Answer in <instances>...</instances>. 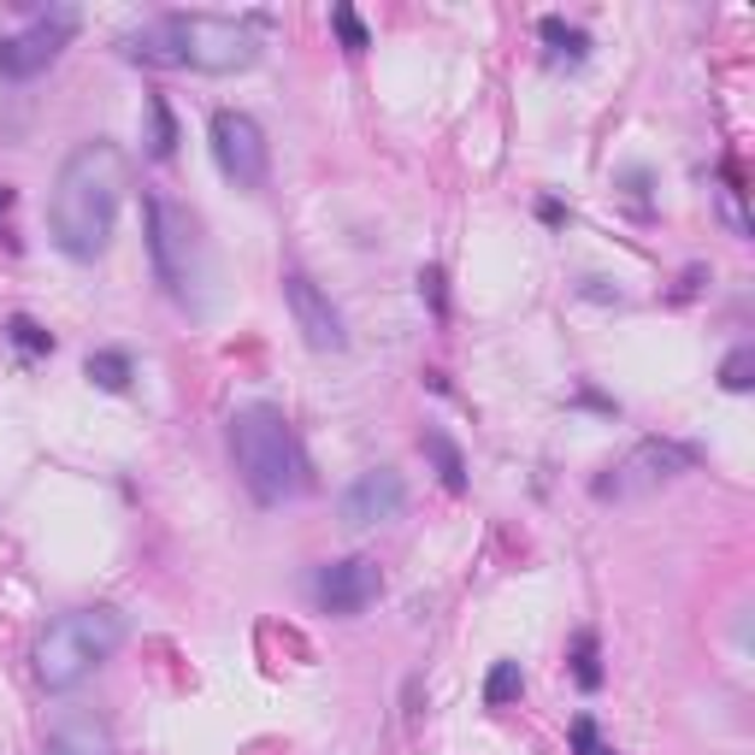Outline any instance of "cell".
Listing matches in <instances>:
<instances>
[{
    "mask_svg": "<svg viewBox=\"0 0 755 755\" xmlns=\"http://www.w3.org/2000/svg\"><path fill=\"white\" fill-rule=\"evenodd\" d=\"M118 201H125V148L107 136L77 142L54 178V195H47V231H54L60 254H72V260L107 254Z\"/></svg>",
    "mask_w": 755,
    "mask_h": 755,
    "instance_id": "1",
    "label": "cell"
},
{
    "mask_svg": "<svg viewBox=\"0 0 755 755\" xmlns=\"http://www.w3.org/2000/svg\"><path fill=\"white\" fill-rule=\"evenodd\" d=\"M118 47L136 65H160V72H208L231 77L260 60V36L248 19H219V12H166L118 36Z\"/></svg>",
    "mask_w": 755,
    "mask_h": 755,
    "instance_id": "2",
    "label": "cell"
},
{
    "mask_svg": "<svg viewBox=\"0 0 755 755\" xmlns=\"http://www.w3.org/2000/svg\"><path fill=\"white\" fill-rule=\"evenodd\" d=\"M231 460H236V472H243V485L260 508H284L307 490V455H301L296 432H289V419L272 402L236 407Z\"/></svg>",
    "mask_w": 755,
    "mask_h": 755,
    "instance_id": "3",
    "label": "cell"
},
{
    "mask_svg": "<svg viewBox=\"0 0 755 755\" xmlns=\"http://www.w3.org/2000/svg\"><path fill=\"white\" fill-rule=\"evenodd\" d=\"M142 219H148V260L153 278L166 284V296L183 307V313H208V236H201L195 213L178 208L171 195H142Z\"/></svg>",
    "mask_w": 755,
    "mask_h": 755,
    "instance_id": "4",
    "label": "cell"
},
{
    "mask_svg": "<svg viewBox=\"0 0 755 755\" xmlns=\"http://www.w3.org/2000/svg\"><path fill=\"white\" fill-rule=\"evenodd\" d=\"M118 644H125V614H118V608H72V614H60V620L36 638V649H30L36 684H42V691H54V696L77 691L100 661H113Z\"/></svg>",
    "mask_w": 755,
    "mask_h": 755,
    "instance_id": "5",
    "label": "cell"
},
{
    "mask_svg": "<svg viewBox=\"0 0 755 755\" xmlns=\"http://www.w3.org/2000/svg\"><path fill=\"white\" fill-rule=\"evenodd\" d=\"M691 467H696V449L649 437V443H638V449L620 460V467H608L603 478H596V496H603V502H631V496H649V490L673 485V478L691 472Z\"/></svg>",
    "mask_w": 755,
    "mask_h": 755,
    "instance_id": "6",
    "label": "cell"
},
{
    "mask_svg": "<svg viewBox=\"0 0 755 755\" xmlns=\"http://www.w3.org/2000/svg\"><path fill=\"white\" fill-rule=\"evenodd\" d=\"M213 160L219 171L236 183V189H266L272 178V148H266V130L254 125L248 113H213Z\"/></svg>",
    "mask_w": 755,
    "mask_h": 755,
    "instance_id": "7",
    "label": "cell"
},
{
    "mask_svg": "<svg viewBox=\"0 0 755 755\" xmlns=\"http://www.w3.org/2000/svg\"><path fill=\"white\" fill-rule=\"evenodd\" d=\"M72 36H77V7H47L30 30H19V36H0V77L24 83V77L47 72Z\"/></svg>",
    "mask_w": 755,
    "mask_h": 755,
    "instance_id": "8",
    "label": "cell"
},
{
    "mask_svg": "<svg viewBox=\"0 0 755 755\" xmlns=\"http://www.w3.org/2000/svg\"><path fill=\"white\" fill-rule=\"evenodd\" d=\"M378 591H384V573H378V561H372V555L331 561V566H319V578H313L319 608H325V614H337V620H349V614L372 608V603H378Z\"/></svg>",
    "mask_w": 755,
    "mask_h": 755,
    "instance_id": "9",
    "label": "cell"
},
{
    "mask_svg": "<svg viewBox=\"0 0 755 755\" xmlns=\"http://www.w3.org/2000/svg\"><path fill=\"white\" fill-rule=\"evenodd\" d=\"M284 301H289V313H296V331L307 337V349H319V354H337L342 342H349V331H342V313L331 307V296L307 278V272L289 266L284 272Z\"/></svg>",
    "mask_w": 755,
    "mask_h": 755,
    "instance_id": "10",
    "label": "cell"
},
{
    "mask_svg": "<svg viewBox=\"0 0 755 755\" xmlns=\"http://www.w3.org/2000/svg\"><path fill=\"white\" fill-rule=\"evenodd\" d=\"M407 502V485H402V472L396 467H372V472H360L349 490H342V525L349 531H366V525H384V520H396Z\"/></svg>",
    "mask_w": 755,
    "mask_h": 755,
    "instance_id": "11",
    "label": "cell"
},
{
    "mask_svg": "<svg viewBox=\"0 0 755 755\" xmlns=\"http://www.w3.org/2000/svg\"><path fill=\"white\" fill-rule=\"evenodd\" d=\"M42 755H118V749H113L107 720H95V714H65L60 726L47 732Z\"/></svg>",
    "mask_w": 755,
    "mask_h": 755,
    "instance_id": "12",
    "label": "cell"
},
{
    "mask_svg": "<svg viewBox=\"0 0 755 755\" xmlns=\"http://www.w3.org/2000/svg\"><path fill=\"white\" fill-rule=\"evenodd\" d=\"M419 449L425 455H432V467H437V478H443V490H467V455H460L455 449V437L449 432H437V425H432V432H419Z\"/></svg>",
    "mask_w": 755,
    "mask_h": 755,
    "instance_id": "13",
    "label": "cell"
},
{
    "mask_svg": "<svg viewBox=\"0 0 755 755\" xmlns=\"http://www.w3.org/2000/svg\"><path fill=\"white\" fill-rule=\"evenodd\" d=\"M538 30H543V42L555 47V60H585V54H591V36H585V30L566 24V19H555V12H549Z\"/></svg>",
    "mask_w": 755,
    "mask_h": 755,
    "instance_id": "14",
    "label": "cell"
},
{
    "mask_svg": "<svg viewBox=\"0 0 755 755\" xmlns=\"http://www.w3.org/2000/svg\"><path fill=\"white\" fill-rule=\"evenodd\" d=\"M148 125H153L148 153H153V160H171V153H178V118H171L166 95H148Z\"/></svg>",
    "mask_w": 755,
    "mask_h": 755,
    "instance_id": "15",
    "label": "cell"
},
{
    "mask_svg": "<svg viewBox=\"0 0 755 755\" xmlns=\"http://www.w3.org/2000/svg\"><path fill=\"white\" fill-rule=\"evenodd\" d=\"M83 372H89V384H100V390H125V384H130V354L100 349V354L83 360Z\"/></svg>",
    "mask_w": 755,
    "mask_h": 755,
    "instance_id": "16",
    "label": "cell"
},
{
    "mask_svg": "<svg viewBox=\"0 0 755 755\" xmlns=\"http://www.w3.org/2000/svg\"><path fill=\"white\" fill-rule=\"evenodd\" d=\"M525 691V673H520V661H496L490 667V679H485V702L490 709H508L513 696Z\"/></svg>",
    "mask_w": 755,
    "mask_h": 755,
    "instance_id": "17",
    "label": "cell"
},
{
    "mask_svg": "<svg viewBox=\"0 0 755 755\" xmlns=\"http://www.w3.org/2000/svg\"><path fill=\"white\" fill-rule=\"evenodd\" d=\"M720 219H726V231L737 236V243H749V236H755L749 213H744V189H737V178H726V189H720Z\"/></svg>",
    "mask_w": 755,
    "mask_h": 755,
    "instance_id": "18",
    "label": "cell"
},
{
    "mask_svg": "<svg viewBox=\"0 0 755 755\" xmlns=\"http://www.w3.org/2000/svg\"><path fill=\"white\" fill-rule=\"evenodd\" d=\"M720 384H726L732 396H744V390L755 384V349H749V342H737V349L726 354V366H720Z\"/></svg>",
    "mask_w": 755,
    "mask_h": 755,
    "instance_id": "19",
    "label": "cell"
},
{
    "mask_svg": "<svg viewBox=\"0 0 755 755\" xmlns=\"http://www.w3.org/2000/svg\"><path fill=\"white\" fill-rule=\"evenodd\" d=\"M7 337L19 342V354H30V360H36V354H54V337H47L42 325L30 319V313H19V319H12V325H7Z\"/></svg>",
    "mask_w": 755,
    "mask_h": 755,
    "instance_id": "20",
    "label": "cell"
},
{
    "mask_svg": "<svg viewBox=\"0 0 755 755\" xmlns=\"http://www.w3.org/2000/svg\"><path fill=\"white\" fill-rule=\"evenodd\" d=\"M573 679L585 684V691L603 684V661H596V638H591V631H578V638H573Z\"/></svg>",
    "mask_w": 755,
    "mask_h": 755,
    "instance_id": "21",
    "label": "cell"
},
{
    "mask_svg": "<svg viewBox=\"0 0 755 755\" xmlns=\"http://www.w3.org/2000/svg\"><path fill=\"white\" fill-rule=\"evenodd\" d=\"M331 24H337V36H342V47H349V54H366V47H372L366 24L354 19V7H331Z\"/></svg>",
    "mask_w": 755,
    "mask_h": 755,
    "instance_id": "22",
    "label": "cell"
},
{
    "mask_svg": "<svg viewBox=\"0 0 755 755\" xmlns=\"http://www.w3.org/2000/svg\"><path fill=\"white\" fill-rule=\"evenodd\" d=\"M573 744H578V755H614V749L603 744V737H596V720H591V714H578V720H573Z\"/></svg>",
    "mask_w": 755,
    "mask_h": 755,
    "instance_id": "23",
    "label": "cell"
},
{
    "mask_svg": "<svg viewBox=\"0 0 755 755\" xmlns=\"http://www.w3.org/2000/svg\"><path fill=\"white\" fill-rule=\"evenodd\" d=\"M419 296L432 301L437 313H449V296H443V272H437V266H425V272H419Z\"/></svg>",
    "mask_w": 755,
    "mask_h": 755,
    "instance_id": "24",
    "label": "cell"
},
{
    "mask_svg": "<svg viewBox=\"0 0 755 755\" xmlns=\"http://www.w3.org/2000/svg\"><path fill=\"white\" fill-rule=\"evenodd\" d=\"M7 213H12V189L0 183V219H7Z\"/></svg>",
    "mask_w": 755,
    "mask_h": 755,
    "instance_id": "25",
    "label": "cell"
}]
</instances>
